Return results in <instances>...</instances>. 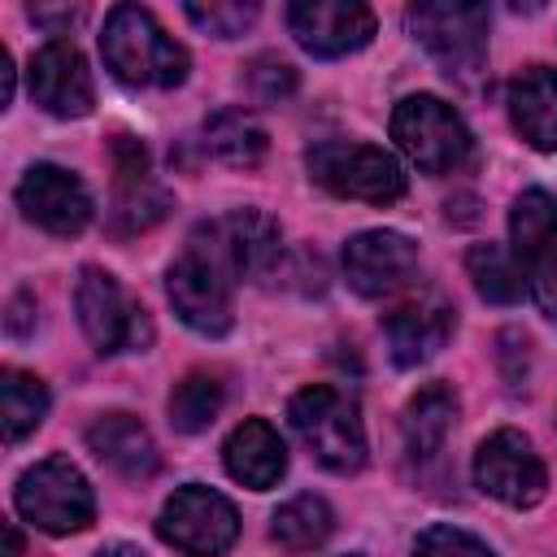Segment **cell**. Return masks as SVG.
Instances as JSON below:
<instances>
[{"label": "cell", "mask_w": 557, "mask_h": 557, "mask_svg": "<svg viewBox=\"0 0 557 557\" xmlns=\"http://www.w3.org/2000/svg\"><path fill=\"white\" fill-rule=\"evenodd\" d=\"M96 557H148V553H139L135 544H109V548H100Z\"/></svg>", "instance_id": "836d02e7"}, {"label": "cell", "mask_w": 557, "mask_h": 557, "mask_svg": "<svg viewBox=\"0 0 557 557\" xmlns=\"http://www.w3.org/2000/svg\"><path fill=\"white\" fill-rule=\"evenodd\" d=\"M409 30L444 65L448 78L470 83L487 57V4L470 0H418L409 4Z\"/></svg>", "instance_id": "277c9868"}, {"label": "cell", "mask_w": 557, "mask_h": 557, "mask_svg": "<svg viewBox=\"0 0 557 557\" xmlns=\"http://www.w3.org/2000/svg\"><path fill=\"white\" fill-rule=\"evenodd\" d=\"M509 122L513 131L540 148V152H557V70L548 65H527L513 74L509 83Z\"/></svg>", "instance_id": "d6986e66"}, {"label": "cell", "mask_w": 557, "mask_h": 557, "mask_svg": "<svg viewBox=\"0 0 557 557\" xmlns=\"http://www.w3.org/2000/svg\"><path fill=\"white\" fill-rule=\"evenodd\" d=\"M383 335H387V348H392L396 366H422L448 344L453 305L440 292H418L383 318Z\"/></svg>", "instance_id": "e0dca14e"}, {"label": "cell", "mask_w": 557, "mask_h": 557, "mask_svg": "<svg viewBox=\"0 0 557 557\" xmlns=\"http://www.w3.org/2000/svg\"><path fill=\"white\" fill-rule=\"evenodd\" d=\"M348 557H361V553H348Z\"/></svg>", "instance_id": "e575fe53"}, {"label": "cell", "mask_w": 557, "mask_h": 557, "mask_svg": "<svg viewBox=\"0 0 557 557\" xmlns=\"http://www.w3.org/2000/svg\"><path fill=\"white\" fill-rule=\"evenodd\" d=\"M418 270V248L400 231H361L344 244V278L357 296H392Z\"/></svg>", "instance_id": "4fadbf2b"}, {"label": "cell", "mask_w": 557, "mask_h": 557, "mask_svg": "<svg viewBox=\"0 0 557 557\" xmlns=\"http://www.w3.org/2000/svg\"><path fill=\"white\" fill-rule=\"evenodd\" d=\"M248 91L261 100V104H278L296 91V70L278 57H257L248 65Z\"/></svg>", "instance_id": "f546056e"}, {"label": "cell", "mask_w": 557, "mask_h": 557, "mask_svg": "<svg viewBox=\"0 0 557 557\" xmlns=\"http://www.w3.org/2000/svg\"><path fill=\"white\" fill-rule=\"evenodd\" d=\"M17 209L26 213V222H35L39 231L48 235H78L87 222H91V196L83 187L78 174L52 165V161H39L22 174L17 183Z\"/></svg>", "instance_id": "8fae6325"}, {"label": "cell", "mask_w": 557, "mask_h": 557, "mask_svg": "<svg viewBox=\"0 0 557 557\" xmlns=\"http://www.w3.org/2000/svg\"><path fill=\"white\" fill-rule=\"evenodd\" d=\"M191 17V26H200L205 35H218V39H235L244 35L252 22H257V4H239V0H213V4H187L183 9Z\"/></svg>", "instance_id": "83f0119b"}, {"label": "cell", "mask_w": 557, "mask_h": 557, "mask_svg": "<svg viewBox=\"0 0 557 557\" xmlns=\"http://www.w3.org/2000/svg\"><path fill=\"white\" fill-rule=\"evenodd\" d=\"M13 100V57L9 48H0V109Z\"/></svg>", "instance_id": "1f68e13d"}, {"label": "cell", "mask_w": 557, "mask_h": 557, "mask_svg": "<svg viewBox=\"0 0 557 557\" xmlns=\"http://www.w3.org/2000/svg\"><path fill=\"white\" fill-rule=\"evenodd\" d=\"M413 557H492V548L461 527H426L413 540Z\"/></svg>", "instance_id": "f1b7e54d"}, {"label": "cell", "mask_w": 557, "mask_h": 557, "mask_svg": "<svg viewBox=\"0 0 557 557\" xmlns=\"http://www.w3.org/2000/svg\"><path fill=\"white\" fill-rule=\"evenodd\" d=\"M205 148L222 165L252 170V165H261V157L270 148V135L248 109H218V113L205 117Z\"/></svg>", "instance_id": "7402d4cb"}, {"label": "cell", "mask_w": 557, "mask_h": 557, "mask_svg": "<svg viewBox=\"0 0 557 557\" xmlns=\"http://www.w3.org/2000/svg\"><path fill=\"white\" fill-rule=\"evenodd\" d=\"M13 505L30 527H39L48 535H74V531L91 527V518H96L91 483L83 479V470L70 457H44L39 466H30L17 479Z\"/></svg>", "instance_id": "8992f818"}, {"label": "cell", "mask_w": 557, "mask_h": 557, "mask_svg": "<svg viewBox=\"0 0 557 557\" xmlns=\"http://www.w3.org/2000/svg\"><path fill=\"white\" fill-rule=\"evenodd\" d=\"M205 231H209L218 257L226 261V270H231L235 278L261 283V278L274 274V265H278V257H283L278 226H274V218H265L261 209H235L231 218H222V222H213V226H205Z\"/></svg>", "instance_id": "2e32d148"}, {"label": "cell", "mask_w": 557, "mask_h": 557, "mask_svg": "<svg viewBox=\"0 0 557 557\" xmlns=\"http://www.w3.org/2000/svg\"><path fill=\"white\" fill-rule=\"evenodd\" d=\"M74 309L83 322V335L96 344V352H144L152 344V322L139 300L126 296V287L100 270L87 265L74 287Z\"/></svg>", "instance_id": "ba28073f"}, {"label": "cell", "mask_w": 557, "mask_h": 557, "mask_svg": "<svg viewBox=\"0 0 557 557\" xmlns=\"http://www.w3.org/2000/svg\"><path fill=\"white\" fill-rule=\"evenodd\" d=\"M4 557H22V535L13 522H4Z\"/></svg>", "instance_id": "d6a6232c"}, {"label": "cell", "mask_w": 557, "mask_h": 557, "mask_svg": "<svg viewBox=\"0 0 557 557\" xmlns=\"http://www.w3.org/2000/svg\"><path fill=\"white\" fill-rule=\"evenodd\" d=\"M474 483L487 496H496V500H505L513 509H531L544 496L548 474H544V461L531 448V440L522 431L505 426V431H492L479 444V453H474Z\"/></svg>", "instance_id": "30bf717a"}, {"label": "cell", "mask_w": 557, "mask_h": 557, "mask_svg": "<svg viewBox=\"0 0 557 557\" xmlns=\"http://www.w3.org/2000/svg\"><path fill=\"white\" fill-rule=\"evenodd\" d=\"M231 270L226 261L218 257L209 231L200 226L191 235V248L170 265L165 274V296L174 305V313L200 331V335H226L235 313H231Z\"/></svg>", "instance_id": "7a4b0ae2"}, {"label": "cell", "mask_w": 557, "mask_h": 557, "mask_svg": "<svg viewBox=\"0 0 557 557\" xmlns=\"http://www.w3.org/2000/svg\"><path fill=\"white\" fill-rule=\"evenodd\" d=\"M305 165H309L318 187H326L331 196H344V200L392 205V200L405 196V174H400L396 157L374 148V144L326 139V144L309 148Z\"/></svg>", "instance_id": "52a82bcc"}, {"label": "cell", "mask_w": 557, "mask_h": 557, "mask_svg": "<svg viewBox=\"0 0 557 557\" xmlns=\"http://www.w3.org/2000/svg\"><path fill=\"white\" fill-rule=\"evenodd\" d=\"M509 239H513V257L527 265L557 252V200L540 187L522 191L509 209Z\"/></svg>", "instance_id": "cb8c5ba5"}, {"label": "cell", "mask_w": 557, "mask_h": 557, "mask_svg": "<svg viewBox=\"0 0 557 557\" xmlns=\"http://www.w3.org/2000/svg\"><path fill=\"white\" fill-rule=\"evenodd\" d=\"M87 448L122 479H148L157 470V444L135 413H100L87 426Z\"/></svg>", "instance_id": "ffe728a7"}, {"label": "cell", "mask_w": 557, "mask_h": 557, "mask_svg": "<svg viewBox=\"0 0 557 557\" xmlns=\"http://www.w3.org/2000/svg\"><path fill=\"white\" fill-rule=\"evenodd\" d=\"M331 531H335V513H331V505L322 500V496H292L287 505H278V513L270 518V540L283 548V553H292V557H305V553H313L318 544H326L331 540Z\"/></svg>", "instance_id": "603a6c76"}, {"label": "cell", "mask_w": 557, "mask_h": 557, "mask_svg": "<svg viewBox=\"0 0 557 557\" xmlns=\"http://www.w3.org/2000/svg\"><path fill=\"white\" fill-rule=\"evenodd\" d=\"M392 139L422 174H453L470 161V131L440 96H405L392 109Z\"/></svg>", "instance_id": "5b68a950"}, {"label": "cell", "mask_w": 557, "mask_h": 557, "mask_svg": "<svg viewBox=\"0 0 557 557\" xmlns=\"http://www.w3.org/2000/svg\"><path fill=\"white\" fill-rule=\"evenodd\" d=\"M113 226L122 235L148 231L165 218L170 196L148 174V148L135 135H113Z\"/></svg>", "instance_id": "9a60e30c"}, {"label": "cell", "mask_w": 557, "mask_h": 557, "mask_svg": "<svg viewBox=\"0 0 557 557\" xmlns=\"http://www.w3.org/2000/svg\"><path fill=\"white\" fill-rule=\"evenodd\" d=\"M287 418L296 426V435L305 440V448L335 474H352L366 466V426L357 418V405L326 387V383H313V387H300L287 405Z\"/></svg>", "instance_id": "3957f363"}, {"label": "cell", "mask_w": 557, "mask_h": 557, "mask_svg": "<svg viewBox=\"0 0 557 557\" xmlns=\"http://www.w3.org/2000/svg\"><path fill=\"white\" fill-rule=\"evenodd\" d=\"M453 418H457V396L453 387L444 383H426L409 405H405V418H400V435H405V448L409 457H435L453 431Z\"/></svg>", "instance_id": "44dd1931"}, {"label": "cell", "mask_w": 557, "mask_h": 557, "mask_svg": "<svg viewBox=\"0 0 557 557\" xmlns=\"http://www.w3.org/2000/svg\"><path fill=\"white\" fill-rule=\"evenodd\" d=\"M26 87H30L35 104L48 109L52 117H87L91 104H96V87H91L87 61L65 39H52L30 57Z\"/></svg>", "instance_id": "5bb4252c"}, {"label": "cell", "mask_w": 557, "mask_h": 557, "mask_svg": "<svg viewBox=\"0 0 557 557\" xmlns=\"http://www.w3.org/2000/svg\"><path fill=\"white\" fill-rule=\"evenodd\" d=\"M157 535L183 557H222L239 535V513L222 492L187 483L161 505Z\"/></svg>", "instance_id": "9c48e42d"}, {"label": "cell", "mask_w": 557, "mask_h": 557, "mask_svg": "<svg viewBox=\"0 0 557 557\" xmlns=\"http://www.w3.org/2000/svg\"><path fill=\"white\" fill-rule=\"evenodd\" d=\"M44 413H48V392H44V383H39L35 374L9 366V370L0 374V418H4V440H9V444L26 440V435L44 422Z\"/></svg>", "instance_id": "484cf974"}, {"label": "cell", "mask_w": 557, "mask_h": 557, "mask_svg": "<svg viewBox=\"0 0 557 557\" xmlns=\"http://www.w3.org/2000/svg\"><path fill=\"white\" fill-rule=\"evenodd\" d=\"M287 30L313 57H348L370 44L374 13L357 0H296L287 4Z\"/></svg>", "instance_id": "7c38bea8"}, {"label": "cell", "mask_w": 557, "mask_h": 557, "mask_svg": "<svg viewBox=\"0 0 557 557\" xmlns=\"http://www.w3.org/2000/svg\"><path fill=\"white\" fill-rule=\"evenodd\" d=\"M222 409V383L205 370H191L174 392H170V426L183 435L205 431Z\"/></svg>", "instance_id": "4316f807"}, {"label": "cell", "mask_w": 557, "mask_h": 557, "mask_svg": "<svg viewBox=\"0 0 557 557\" xmlns=\"http://www.w3.org/2000/svg\"><path fill=\"white\" fill-rule=\"evenodd\" d=\"M527 287H531V300L540 305V313L548 322H557V252L527 265Z\"/></svg>", "instance_id": "4dcf8cb0"}, {"label": "cell", "mask_w": 557, "mask_h": 557, "mask_svg": "<svg viewBox=\"0 0 557 557\" xmlns=\"http://www.w3.org/2000/svg\"><path fill=\"white\" fill-rule=\"evenodd\" d=\"M222 461H226V474L252 492H265L283 479L287 470V448L278 440V431L265 422V418H244L226 444H222Z\"/></svg>", "instance_id": "ac0fdd59"}, {"label": "cell", "mask_w": 557, "mask_h": 557, "mask_svg": "<svg viewBox=\"0 0 557 557\" xmlns=\"http://www.w3.org/2000/svg\"><path fill=\"white\" fill-rule=\"evenodd\" d=\"M466 270L474 278V292L487 300V305H518L522 300V265L500 248V244H474L466 252Z\"/></svg>", "instance_id": "d4e9b609"}, {"label": "cell", "mask_w": 557, "mask_h": 557, "mask_svg": "<svg viewBox=\"0 0 557 557\" xmlns=\"http://www.w3.org/2000/svg\"><path fill=\"white\" fill-rule=\"evenodd\" d=\"M100 52L113 78L126 87H178L191 65L187 48L174 44V35H165V26L139 4L109 9L100 30Z\"/></svg>", "instance_id": "6da1fadb"}]
</instances>
